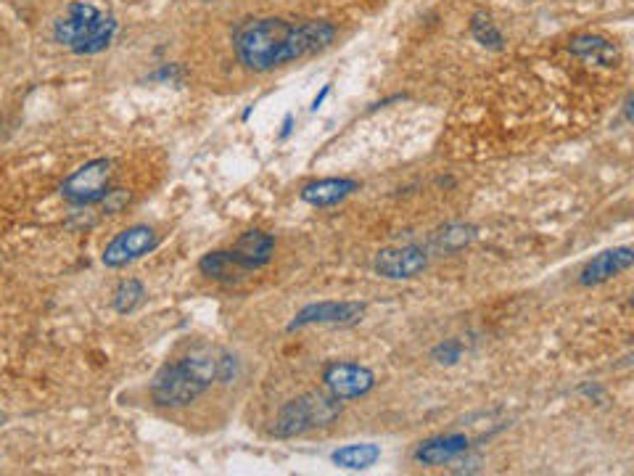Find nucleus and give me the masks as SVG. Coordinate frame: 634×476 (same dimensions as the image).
Here are the masks:
<instances>
[{
  "mask_svg": "<svg viewBox=\"0 0 634 476\" xmlns=\"http://www.w3.org/2000/svg\"><path fill=\"white\" fill-rule=\"evenodd\" d=\"M207 384L193 376V371L180 360V363L164 365L151 381V400L159 408H185L191 402L199 400L207 392Z\"/></svg>",
  "mask_w": 634,
  "mask_h": 476,
  "instance_id": "20e7f679",
  "label": "nucleus"
},
{
  "mask_svg": "<svg viewBox=\"0 0 634 476\" xmlns=\"http://www.w3.org/2000/svg\"><path fill=\"white\" fill-rule=\"evenodd\" d=\"M468 437L465 434H444V437L426 439L415 450V461L423 466H444V463L458 461L460 455L468 453Z\"/></svg>",
  "mask_w": 634,
  "mask_h": 476,
  "instance_id": "f8f14e48",
  "label": "nucleus"
},
{
  "mask_svg": "<svg viewBox=\"0 0 634 476\" xmlns=\"http://www.w3.org/2000/svg\"><path fill=\"white\" fill-rule=\"evenodd\" d=\"M634 254L629 246H619V249H608V252L598 254L595 260H590L584 265L582 276H579V283L582 286H600V283L611 281L619 273L632 268Z\"/></svg>",
  "mask_w": 634,
  "mask_h": 476,
  "instance_id": "9d476101",
  "label": "nucleus"
},
{
  "mask_svg": "<svg viewBox=\"0 0 634 476\" xmlns=\"http://www.w3.org/2000/svg\"><path fill=\"white\" fill-rule=\"evenodd\" d=\"M199 270L212 281H236V278L246 276V270L238 265V260L230 254V249H217L201 257Z\"/></svg>",
  "mask_w": 634,
  "mask_h": 476,
  "instance_id": "2eb2a0df",
  "label": "nucleus"
},
{
  "mask_svg": "<svg viewBox=\"0 0 634 476\" xmlns=\"http://www.w3.org/2000/svg\"><path fill=\"white\" fill-rule=\"evenodd\" d=\"M111 194V162L109 159H93L69 175L61 183V196L74 207H90Z\"/></svg>",
  "mask_w": 634,
  "mask_h": 476,
  "instance_id": "39448f33",
  "label": "nucleus"
},
{
  "mask_svg": "<svg viewBox=\"0 0 634 476\" xmlns=\"http://www.w3.org/2000/svg\"><path fill=\"white\" fill-rule=\"evenodd\" d=\"M328 93H331V85H323V90H320V93L315 96V101H312V106H310L312 112H317V109L323 106V101L328 98Z\"/></svg>",
  "mask_w": 634,
  "mask_h": 476,
  "instance_id": "412c9836",
  "label": "nucleus"
},
{
  "mask_svg": "<svg viewBox=\"0 0 634 476\" xmlns=\"http://www.w3.org/2000/svg\"><path fill=\"white\" fill-rule=\"evenodd\" d=\"M365 313V305L357 302H320V305H307L302 313L291 320L288 331L304 326H352Z\"/></svg>",
  "mask_w": 634,
  "mask_h": 476,
  "instance_id": "1a4fd4ad",
  "label": "nucleus"
},
{
  "mask_svg": "<svg viewBox=\"0 0 634 476\" xmlns=\"http://www.w3.org/2000/svg\"><path fill=\"white\" fill-rule=\"evenodd\" d=\"M325 389L336 400H357L376 387V373L357 363H331L323 371Z\"/></svg>",
  "mask_w": 634,
  "mask_h": 476,
  "instance_id": "0eeeda50",
  "label": "nucleus"
},
{
  "mask_svg": "<svg viewBox=\"0 0 634 476\" xmlns=\"http://www.w3.org/2000/svg\"><path fill=\"white\" fill-rule=\"evenodd\" d=\"M378 458H381V447L370 445V442H362V445H347L333 453V463L347 471L370 469Z\"/></svg>",
  "mask_w": 634,
  "mask_h": 476,
  "instance_id": "dca6fc26",
  "label": "nucleus"
},
{
  "mask_svg": "<svg viewBox=\"0 0 634 476\" xmlns=\"http://www.w3.org/2000/svg\"><path fill=\"white\" fill-rule=\"evenodd\" d=\"M336 38L328 22H286V19H251L233 32V48L246 69L273 72L291 61L323 51Z\"/></svg>",
  "mask_w": 634,
  "mask_h": 476,
  "instance_id": "f257e3e1",
  "label": "nucleus"
},
{
  "mask_svg": "<svg viewBox=\"0 0 634 476\" xmlns=\"http://www.w3.org/2000/svg\"><path fill=\"white\" fill-rule=\"evenodd\" d=\"M230 254L236 257L238 265L251 273V270L265 268L267 262L273 260L275 254V238L265 231H246L244 236L238 238Z\"/></svg>",
  "mask_w": 634,
  "mask_h": 476,
  "instance_id": "9b49d317",
  "label": "nucleus"
},
{
  "mask_svg": "<svg viewBox=\"0 0 634 476\" xmlns=\"http://www.w3.org/2000/svg\"><path fill=\"white\" fill-rule=\"evenodd\" d=\"M117 35V19L88 0H74L53 22V40L77 56H96L106 51Z\"/></svg>",
  "mask_w": 634,
  "mask_h": 476,
  "instance_id": "f03ea898",
  "label": "nucleus"
},
{
  "mask_svg": "<svg viewBox=\"0 0 634 476\" xmlns=\"http://www.w3.org/2000/svg\"><path fill=\"white\" fill-rule=\"evenodd\" d=\"M471 35L476 38V43H481L489 51H500L502 48V32L494 27V22L487 14H473Z\"/></svg>",
  "mask_w": 634,
  "mask_h": 476,
  "instance_id": "6ab92c4d",
  "label": "nucleus"
},
{
  "mask_svg": "<svg viewBox=\"0 0 634 476\" xmlns=\"http://www.w3.org/2000/svg\"><path fill=\"white\" fill-rule=\"evenodd\" d=\"M159 246V236L154 228L148 225H133L119 236L111 238V244L104 249V265L106 268H125L130 262L141 260L146 254H151Z\"/></svg>",
  "mask_w": 634,
  "mask_h": 476,
  "instance_id": "423d86ee",
  "label": "nucleus"
},
{
  "mask_svg": "<svg viewBox=\"0 0 634 476\" xmlns=\"http://www.w3.org/2000/svg\"><path fill=\"white\" fill-rule=\"evenodd\" d=\"M568 51L574 53L576 59L592 61V64H600V67H616L621 61V51L619 45L611 43L603 35H576L568 43Z\"/></svg>",
  "mask_w": 634,
  "mask_h": 476,
  "instance_id": "ddd939ff",
  "label": "nucleus"
},
{
  "mask_svg": "<svg viewBox=\"0 0 634 476\" xmlns=\"http://www.w3.org/2000/svg\"><path fill=\"white\" fill-rule=\"evenodd\" d=\"M357 180L352 178H325V180H315V183H307L302 188L299 199L304 204H312V207H331V204H339L347 196H352L357 191Z\"/></svg>",
  "mask_w": 634,
  "mask_h": 476,
  "instance_id": "4468645a",
  "label": "nucleus"
},
{
  "mask_svg": "<svg viewBox=\"0 0 634 476\" xmlns=\"http://www.w3.org/2000/svg\"><path fill=\"white\" fill-rule=\"evenodd\" d=\"M373 268L389 281H410L428 268V254L421 246H389L376 254Z\"/></svg>",
  "mask_w": 634,
  "mask_h": 476,
  "instance_id": "6e6552de",
  "label": "nucleus"
},
{
  "mask_svg": "<svg viewBox=\"0 0 634 476\" xmlns=\"http://www.w3.org/2000/svg\"><path fill=\"white\" fill-rule=\"evenodd\" d=\"M143 299H146V289H143L141 281H135V278L122 281L117 286V291H114V310L119 315L133 313L135 307L143 305Z\"/></svg>",
  "mask_w": 634,
  "mask_h": 476,
  "instance_id": "a211bd4d",
  "label": "nucleus"
},
{
  "mask_svg": "<svg viewBox=\"0 0 634 476\" xmlns=\"http://www.w3.org/2000/svg\"><path fill=\"white\" fill-rule=\"evenodd\" d=\"M431 355H434L436 363H442V365L458 363L460 355H463V344L455 342V339H452V342H442L434 352H431Z\"/></svg>",
  "mask_w": 634,
  "mask_h": 476,
  "instance_id": "aec40b11",
  "label": "nucleus"
},
{
  "mask_svg": "<svg viewBox=\"0 0 634 476\" xmlns=\"http://www.w3.org/2000/svg\"><path fill=\"white\" fill-rule=\"evenodd\" d=\"M341 410L344 405L331 392H307V395L283 405L275 418L273 434L281 439H291L312 432V429H325L341 416Z\"/></svg>",
  "mask_w": 634,
  "mask_h": 476,
  "instance_id": "7ed1b4c3",
  "label": "nucleus"
},
{
  "mask_svg": "<svg viewBox=\"0 0 634 476\" xmlns=\"http://www.w3.org/2000/svg\"><path fill=\"white\" fill-rule=\"evenodd\" d=\"M476 238V228L473 225H465V223H452L447 225L444 231L436 233L434 244L436 249H442V252H458L463 246H468Z\"/></svg>",
  "mask_w": 634,
  "mask_h": 476,
  "instance_id": "f3484780",
  "label": "nucleus"
},
{
  "mask_svg": "<svg viewBox=\"0 0 634 476\" xmlns=\"http://www.w3.org/2000/svg\"><path fill=\"white\" fill-rule=\"evenodd\" d=\"M291 127H294V117L291 114H286V119H283V130H281V141H286L288 135H291Z\"/></svg>",
  "mask_w": 634,
  "mask_h": 476,
  "instance_id": "4be33fe9",
  "label": "nucleus"
}]
</instances>
